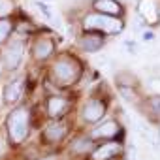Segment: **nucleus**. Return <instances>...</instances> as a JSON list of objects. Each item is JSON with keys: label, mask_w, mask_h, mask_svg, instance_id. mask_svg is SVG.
I'll return each mask as SVG.
<instances>
[{"label": "nucleus", "mask_w": 160, "mask_h": 160, "mask_svg": "<svg viewBox=\"0 0 160 160\" xmlns=\"http://www.w3.org/2000/svg\"><path fill=\"white\" fill-rule=\"evenodd\" d=\"M92 12L102 13V15H111V17H121L124 8L119 0H92L91 2Z\"/></svg>", "instance_id": "obj_14"}, {"label": "nucleus", "mask_w": 160, "mask_h": 160, "mask_svg": "<svg viewBox=\"0 0 160 160\" xmlns=\"http://www.w3.org/2000/svg\"><path fill=\"white\" fill-rule=\"evenodd\" d=\"M17 15V4L15 0H0V19H8Z\"/></svg>", "instance_id": "obj_17"}, {"label": "nucleus", "mask_w": 160, "mask_h": 160, "mask_svg": "<svg viewBox=\"0 0 160 160\" xmlns=\"http://www.w3.org/2000/svg\"><path fill=\"white\" fill-rule=\"evenodd\" d=\"M32 2H49V0H32Z\"/></svg>", "instance_id": "obj_22"}, {"label": "nucleus", "mask_w": 160, "mask_h": 160, "mask_svg": "<svg viewBox=\"0 0 160 160\" xmlns=\"http://www.w3.org/2000/svg\"><path fill=\"white\" fill-rule=\"evenodd\" d=\"M73 136V122L68 119H55V121H43L38 130V147L47 152H62L70 138Z\"/></svg>", "instance_id": "obj_3"}, {"label": "nucleus", "mask_w": 160, "mask_h": 160, "mask_svg": "<svg viewBox=\"0 0 160 160\" xmlns=\"http://www.w3.org/2000/svg\"><path fill=\"white\" fill-rule=\"evenodd\" d=\"M34 8L38 10V13L43 19H47V21H53L55 19V12H53V8H51L49 2H34Z\"/></svg>", "instance_id": "obj_18"}, {"label": "nucleus", "mask_w": 160, "mask_h": 160, "mask_svg": "<svg viewBox=\"0 0 160 160\" xmlns=\"http://www.w3.org/2000/svg\"><path fill=\"white\" fill-rule=\"evenodd\" d=\"M28 96V77L25 73H15L8 75L0 89V104H4V108L12 109L23 102H27Z\"/></svg>", "instance_id": "obj_7"}, {"label": "nucleus", "mask_w": 160, "mask_h": 160, "mask_svg": "<svg viewBox=\"0 0 160 160\" xmlns=\"http://www.w3.org/2000/svg\"><path fill=\"white\" fill-rule=\"evenodd\" d=\"M124 152V145L119 139H111V141H100L96 143L94 151L91 152L89 160H115Z\"/></svg>", "instance_id": "obj_12"}, {"label": "nucleus", "mask_w": 160, "mask_h": 160, "mask_svg": "<svg viewBox=\"0 0 160 160\" xmlns=\"http://www.w3.org/2000/svg\"><path fill=\"white\" fill-rule=\"evenodd\" d=\"M75 45L79 47V51H83V53H98L106 45V36L100 34V32L81 30V34L75 38Z\"/></svg>", "instance_id": "obj_13"}, {"label": "nucleus", "mask_w": 160, "mask_h": 160, "mask_svg": "<svg viewBox=\"0 0 160 160\" xmlns=\"http://www.w3.org/2000/svg\"><path fill=\"white\" fill-rule=\"evenodd\" d=\"M81 30L87 32H100L104 36H117L124 30V21L121 17H111V15H102L96 12H89L81 17Z\"/></svg>", "instance_id": "obj_8"}, {"label": "nucleus", "mask_w": 160, "mask_h": 160, "mask_svg": "<svg viewBox=\"0 0 160 160\" xmlns=\"http://www.w3.org/2000/svg\"><path fill=\"white\" fill-rule=\"evenodd\" d=\"M141 38H143V42H152V40H154V32H152V30H145V32L141 34Z\"/></svg>", "instance_id": "obj_21"}, {"label": "nucleus", "mask_w": 160, "mask_h": 160, "mask_svg": "<svg viewBox=\"0 0 160 160\" xmlns=\"http://www.w3.org/2000/svg\"><path fill=\"white\" fill-rule=\"evenodd\" d=\"M106 113H108V102H106V98L98 96V94H92V96H89L81 104V108H79V111H77V117L81 119L83 124L94 126V124H98V122L104 121Z\"/></svg>", "instance_id": "obj_9"}, {"label": "nucleus", "mask_w": 160, "mask_h": 160, "mask_svg": "<svg viewBox=\"0 0 160 160\" xmlns=\"http://www.w3.org/2000/svg\"><path fill=\"white\" fill-rule=\"evenodd\" d=\"M83 75L85 66L79 57H75L70 51L57 53V57L45 66V92H70L83 81Z\"/></svg>", "instance_id": "obj_1"}, {"label": "nucleus", "mask_w": 160, "mask_h": 160, "mask_svg": "<svg viewBox=\"0 0 160 160\" xmlns=\"http://www.w3.org/2000/svg\"><path fill=\"white\" fill-rule=\"evenodd\" d=\"M15 32V17H8V19H0V47H2L8 38Z\"/></svg>", "instance_id": "obj_16"}, {"label": "nucleus", "mask_w": 160, "mask_h": 160, "mask_svg": "<svg viewBox=\"0 0 160 160\" xmlns=\"http://www.w3.org/2000/svg\"><path fill=\"white\" fill-rule=\"evenodd\" d=\"M89 136L98 143V141H111V139H119L122 136V126L117 119H104L102 122L94 124L89 130Z\"/></svg>", "instance_id": "obj_11"}, {"label": "nucleus", "mask_w": 160, "mask_h": 160, "mask_svg": "<svg viewBox=\"0 0 160 160\" xmlns=\"http://www.w3.org/2000/svg\"><path fill=\"white\" fill-rule=\"evenodd\" d=\"M28 42L30 38L27 36H21L17 32H13L8 42L0 47V58H2V75H15L19 73L21 66H23V60H25V55L28 51Z\"/></svg>", "instance_id": "obj_5"}, {"label": "nucleus", "mask_w": 160, "mask_h": 160, "mask_svg": "<svg viewBox=\"0 0 160 160\" xmlns=\"http://www.w3.org/2000/svg\"><path fill=\"white\" fill-rule=\"evenodd\" d=\"M36 126V108L30 102H23L4 115L2 128L6 136V143L10 149H21L32 138V130Z\"/></svg>", "instance_id": "obj_2"}, {"label": "nucleus", "mask_w": 160, "mask_h": 160, "mask_svg": "<svg viewBox=\"0 0 160 160\" xmlns=\"http://www.w3.org/2000/svg\"><path fill=\"white\" fill-rule=\"evenodd\" d=\"M0 75H2V58H0Z\"/></svg>", "instance_id": "obj_23"}, {"label": "nucleus", "mask_w": 160, "mask_h": 160, "mask_svg": "<svg viewBox=\"0 0 160 160\" xmlns=\"http://www.w3.org/2000/svg\"><path fill=\"white\" fill-rule=\"evenodd\" d=\"M96 147V141L89 136V132L85 134H73L70 138V141L66 143L64 151L68 154V158H73V160H85L91 156V152L94 151Z\"/></svg>", "instance_id": "obj_10"}, {"label": "nucleus", "mask_w": 160, "mask_h": 160, "mask_svg": "<svg viewBox=\"0 0 160 160\" xmlns=\"http://www.w3.org/2000/svg\"><path fill=\"white\" fill-rule=\"evenodd\" d=\"M147 104H149V109H151V113H152V115H156V117L160 119V94H154V96H151V98L147 100Z\"/></svg>", "instance_id": "obj_19"}, {"label": "nucleus", "mask_w": 160, "mask_h": 160, "mask_svg": "<svg viewBox=\"0 0 160 160\" xmlns=\"http://www.w3.org/2000/svg\"><path fill=\"white\" fill-rule=\"evenodd\" d=\"M58 43H60V38L55 36L49 28L45 27H38V30L32 34L30 42H28V55H30V60L36 64V66H42L45 68L58 53Z\"/></svg>", "instance_id": "obj_4"}, {"label": "nucleus", "mask_w": 160, "mask_h": 160, "mask_svg": "<svg viewBox=\"0 0 160 160\" xmlns=\"http://www.w3.org/2000/svg\"><path fill=\"white\" fill-rule=\"evenodd\" d=\"M60 154H62V152L47 151V152H42V154H38V156H36V158H32V160H60Z\"/></svg>", "instance_id": "obj_20"}, {"label": "nucleus", "mask_w": 160, "mask_h": 160, "mask_svg": "<svg viewBox=\"0 0 160 160\" xmlns=\"http://www.w3.org/2000/svg\"><path fill=\"white\" fill-rule=\"evenodd\" d=\"M73 96L70 92H45L40 102V115L43 121L55 119H68L73 111Z\"/></svg>", "instance_id": "obj_6"}, {"label": "nucleus", "mask_w": 160, "mask_h": 160, "mask_svg": "<svg viewBox=\"0 0 160 160\" xmlns=\"http://www.w3.org/2000/svg\"><path fill=\"white\" fill-rule=\"evenodd\" d=\"M138 13L147 25H156L160 21V12L154 0H138Z\"/></svg>", "instance_id": "obj_15"}]
</instances>
